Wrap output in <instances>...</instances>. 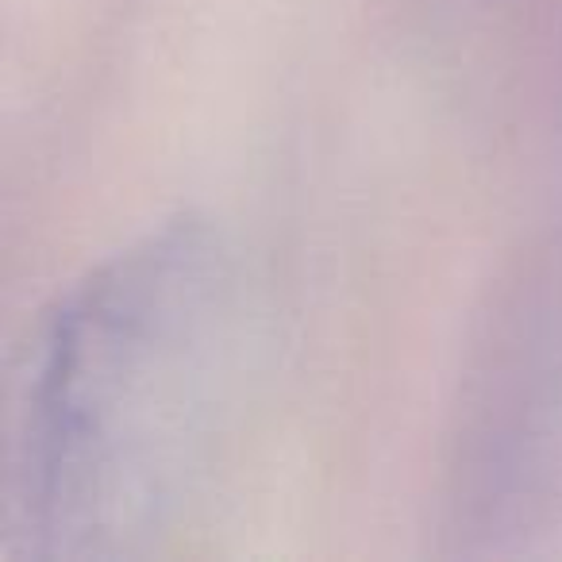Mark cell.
I'll list each match as a JSON object with an SVG mask.
<instances>
[{
    "label": "cell",
    "instance_id": "obj_1",
    "mask_svg": "<svg viewBox=\"0 0 562 562\" xmlns=\"http://www.w3.org/2000/svg\"><path fill=\"white\" fill-rule=\"evenodd\" d=\"M258 362L239 247L181 212L109 255L40 331L16 531L40 562H116L170 536L216 470Z\"/></svg>",
    "mask_w": 562,
    "mask_h": 562
}]
</instances>
